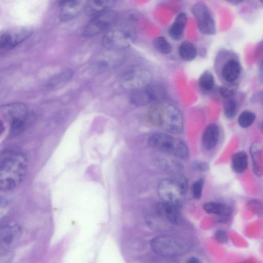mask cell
<instances>
[{
  "mask_svg": "<svg viewBox=\"0 0 263 263\" xmlns=\"http://www.w3.org/2000/svg\"><path fill=\"white\" fill-rule=\"evenodd\" d=\"M151 123L171 133H179L183 127V120L179 109L172 104L158 102L148 112Z\"/></svg>",
  "mask_w": 263,
  "mask_h": 263,
  "instance_id": "obj_1",
  "label": "cell"
},
{
  "mask_svg": "<svg viewBox=\"0 0 263 263\" xmlns=\"http://www.w3.org/2000/svg\"><path fill=\"white\" fill-rule=\"evenodd\" d=\"M26 167L27 160L22 155H13L4 160L0 165V190H10L17 186Z\"/></svg>",
  "mask_w": 263,
  "mask_h": 263,
  "instance_id": "obj_2",
  "label": "cell"
},
{
  "mask_svg": "<svg viewBox=\"0 0 263 263\" xmlns=\"http://www.w3.org/2000/svg\"><path fill=\"white\" fill-rule=\"evenodd\" d=\"M152 251L156 254L166 257L182 255L191 247L186 240L171 235H160L154 237L150 242Z\"/></svg>",
  "mask_w": 263,
  "mask_h": 263,
  "instance_id": "obj_3",
  "label": "cell"
},
{
  "mask_svg": "<svg viewBox=\"0 0 263 263\" xmlns=\"http://www.w3.org/2000/svg\"><path fill=\"white\" fill-rule=\"evenodd\" d=\"M187 189L186 179L179 176L162 180L157 186V193L163 202L181 206Z\"/></svg>",
  "mask_w": 263,
  "mask_h": 263,
  "instance_id": "obj_4",
  "label": "cell"
},
{
  "mask_svg": "<svg viewBox=\"0 0 263 263\" xmlns=\"http://www.w3.org/2000/svg\"><path fill=\"white\" fill-rule=\"evenodd\" d=\"M135 37V32L129 26L114 24L107 30L102 43L106 49L120 51L129 47Z\"/></svg>",
  "mask_w": 263,
  "mask_h": 263,
  "instance_id": "obj_5",
  "label": "cell"
},
{
  "mask_svg": "<svg viewBox=\"0 0 263 263\" xmlns=\"http://www.w3.org/2000/svg\"><path fill=\"white\" fill-rule=\"evenodd\" d=\"M148 145L152 148L179 158H185L189 155V149L181 140L170 135L156 133L148 138Z\"/></svg>",
  "mask_w": 263,
  "mask_h": 263,
  "instance_id": "obj_6",
  "label": "cell"
},
{
  "mask_svg": "<svg viewBox=\"0 0 263 263\" xmlns=\"http://www.w3.org/2000/svg\"><path fill=\"white\" fill-rule=\"evenodd\" d=\"M150 72L144 67H137L125 71L121 76L119 83L124 90L134 91L151 83Z\"/></svg>",
  "mask_w": 263,
  "mask_h": 263,
  "instance_id": "obj_7",
  "label": "cell"
},
{
  "mask_svg": "<svg viewBox=\"0 0 263 263\" xmlns=\"http://www.w3.org/2000/svg\"><path fill=\"white\" fill-rule=\"evenodd\" d=\"M116 19V13L111 9L92 17L83 30V36L91 37L98 35L114 25Z\"/></svg>",
  "mask_w": 263,
  "mask_h": 263,
  "instance_id": "obj_8",
  "label": "cell"
},
{
  "mask_svg": "<svg viewBox=\"0 0 263 263\" xmlns=\"http://www.w3.org/2000/svg\"><path fill=\"white\" fill-rule=\"evenodd\" d=\"M199 31L206 35H213L216 32L214 20L206 5L203 2L195 4L191 8Z\"/></svg>",
  "mask_w": 263,
  "mask_h": 263,
  "instance_id": "obj_9",
  "label": "cell"
},
{
  "mask_svg": "<svg viewBox=\"0 0 263 263\" xmlns=\"http://www.w3.org/2000/svg\"><path fill=\"white\" fill-rule=\"evenodd\" d=\"M32 33V29L28 26L16 27L0 32V49H11L26 40Z\"/></svg>",
  "mask_w": 263,
  "mask_h": 263,
  "instance_id": "obj_10",
  "label": "cell"
},
{
  "mask_svg": "<svg viewBox=\"0 0 263 263\" xmlns=\"http://www.w3.org/2000/svg\"><path fill=\"white\" fill-rule=\"evenodd\" d=\"M180 208L176 205L162 201L156 204L155 212L158 218L164 223L178 225L182 221Z\"/></svg>",
  "mask_w": 263,
  "mask_h": 263,
  "instance_id": "obj_11",
  "label": "cell"
},
{
  "mask_svg": "<svg viewBox=\"0 0 263 263\" xmlns=\"http://www.w3.org/2000/svg\"><path fill=\"white\" fill-rule=\"evenodd\" d=\"M22 234L21 227L17 224L0 226V250L10 252L19 240Z\"/></svg>",
  "mask_w": 263,
  "mask_h": 263,
  "instance_id": "obj_12",
  "label": "cell"
},
{
  "mask_svg": "<svg viewBox=\"0 0 263 263\" xmlns=\"http://www.w3.org/2000/svg\"><path fill=\"white\" fill-rule=\"evenodd\" d=\"M120 51L106 49L95 58L93 64L99 70L111 69L119 65L122 61V55Z\"/></svg>",
  "mask_w": 263,
  "mask_h": 263,
  "instance_id": "obj_13",
  "label": "cell"
},
{
  "mask_svg": "<svg viewBox=\"0 0 263 263\" xmlns=\"http://www.w3.org/2000/svg\"><path fill=\"white\" fill-rule=\"evenodd\" d=\"M0 111L10 122L16 121H26L28 109L25 104L13 103L0 107Z\"/></svg>",
  "mask_w": 263,
  "mask_h": 263,
  "instance_id": "obj_14",
  "label": "cell"
},
{
  "mask_svg": "<svg viewBox=\"0 0 263 263\" xmlns=\"http://www.w3.org/2000/svg\"><path fill=\"white\" fill-rule=\"evenodd\" d=\"M60 18L66 22L78 16L84 9L85 3L81 1L65 0L60 2Z\"/></svg>",
  "mask_w": 263,
  "mask_h": 263,
  "instance_id": "obj_15",
  "label": "cell"
},
{
  "mask_svg": "<svg viewBox=\"0 0 263 263\" xmlns=\"http://www.w3.org/2000/svg\"><path fill=\"white\" fill-rule=\"evenodd\" d=\"M241 72L239 62L233 58L228 59L223 64L221 69V76L227 83L236 82Z\"/></svg>",
  "mask_w": 263,
  "mask_h": 263,
  "instance_id": "obj_16",
  "label": "cell"
},
{
  "mask_svg": "<svg viewBox=\"0 0 263 263\" xmlns=\"http://www.w3.org/2000/svg\"><path fill=\"white\" fill-rule=\"evenodd\" d=\"M115 2L109 0H91L85 3V13L91 17L110 10Z\"/></svg>",
  "mask_w": 263,
  "mask_h": 263,
  "instance_id": "obj_17",
  "label": "cell"
},
{
  "mask_svg": "<svg viewBox=\"0 0 263 263\" xmlns=\"http://www.w3.org/2000/svg\"><path fill=\"white\" fill-rule=\"evenodd\" d=\"M219 134V127L215 123L210 124L205 127L202 136V142L205 149L211 150L216 146Z\"/></svg>",
  "mask_w": 263,
  "mask_h": 263,
  "instance_id": "obj_18",
  "label": "cell"
},
{
  "mask_svg": "<svg viewBox=\"0 0 263 263\" xmlns=\"http://www.w3.org/2000/svg\"><path fill=\"white\" fill-rule=\"evenodd\" d=\"M186 22L187 16L184 13H180L176 17L168 29V34L173 40L179 41L183 38Z\"/></svg>",
  "mask_w": 263,
  "mask_h": 263,
  "instance_id": "obj_19",
  "label": "cell"
},
{
  "mask_svg": "<svg viewBox=\"0 0 263 263\" xmlns=\"http://www.w3.org/2000/svg\"><path fill=\"white\" fill-rule=\"evenodd\" d=\"M248 165L247 154L243 151H239L234 154L232 157V167L237 173H242L246 171Z\"/></svg>",
  "mask_w": 263,
  "mask_h": 263,
  "instance_id": "obj_20",
  "label": "cell"
},
{
  "mask_svg": "<svg viewBox=\"0 0 263 263\" xmlns=\"http://www.w3.org/2000/svg\"><path fill=\"white\" fill-rule=\"evenodd\" d=\"M130 101L133 105L136 106H143L152 103L145 87L133 91Z\"/></svg>",
  "mask_w": 263,
  "mask_h": 263,
  "instance_id": "obj_21",
  "label": "cell"
},
{
  "mask_svg": "<svg viewBox=\"0 0 263 263\" xmlns=\"http://www.w3.org/2000/svg\"><path fill=\"white\" fill-rule=\"evenodd\" d=\"M180 58L185 61L193 60L197 55V49L195 45L190 42H183L178 49Z\"/></svg>",
  "mask_w": 263,
  "mask_h": 263,
  "instance_id": "obj_22",
  "label": "cell"
},
{
  "mask_svg": "<svg viewBox=\"0 0 263 263\" xmlns=\"http://www.w3.org/2000/svg\"><path fill=\"white\" fill-rule=\"evenodd\" d=\"M203 208L204 211L209 214L220 216L225 215L228 211L225 204L221 202L215 201H210L205 203Z\"/></svg>",
  "mask_w": 263,
  "mask_h": 263,
  "instance_id": "obj_23",
  "label": "cell"
},
{
  "mask_svg": "<svg viewBox=\"0 0 263 263\" xmlns=\"http://www.w3.org/2000/svg\"><path fill=\"white\" fill-rule=\"evenodd\" d=\"M145 88L152 102H160L165 96L164 89L159 84L150 83Z\"/></svg>",
  "mask_w": 263,
  "mask_h": 263,
  "instance_id": "obj_24",
  "label": "cell"
},
{
  "mask_svg": "<svg viewBox=\"0 0 263 263\" xmlns=\"http://www.w3.org/2000/svg\"><path fill=\"white\" fill-rule=\"evenodd\" d=\"M198 84L204 90H211L215 84L214 78L212 73L208 70L203 72L199 77Z\"/></svg>",
  "mask_w": 263,
  "mask_h": 263,
  "instance_id": "obj_25",
  "label": "cell"
},
{
  "mask_svg": "<svg viewBox=\"0 0 263 263\" xmlns=\"http://www.w3.org/2000/svg\"><path fill=\"white\" fill-rule=\"evenodd\" d=\"M73 74L71 70H66L55 76L50 82L49 86L51 87H56L63 85L71 79Z\"/></svg>",
  "mask_w": 263,
  "mask_h": 263,
  "instance_id": "obj_26",
  "label": "cell"
},
{
  "mask_svg": "<svg viewBox=\"0 0 263 263\" xmlns=\"http://www.w3.org/2000/svg\"><path fill=\"white\" fill-rule=\"evenodd\" d=\"M155 48L163 54L170 53L172 50L171 44L163 36H158L153 41Z\"/></svg>",
  "mask_w": 263,
  "mask_h": 263,
  "instance_id": "obj_27",
  "label": "cell"
},
{
  "mask_svg": "<svg viewBox=\"0 0 263 263\" xmlns=\"http://www.w3.org/2000/svg\"><path fill=\"white\" fill-rule=\"evenodd\" d=\"M255 118L254 112L249 110H245L240 114L238 118V123L241 127L247 128L253 124Z\"/></svg>",
  "mask_w": 263,
  "mask_h": 263,
  "instance_id": "obj_28",
  "label": "cell"
},
{
  "mask_svg": "<svg viewBox=\"0 0 263 263\" xmlns=\"http://www.w3.org/2000/svg\"><path fill=\"white\" fill-rule=\"evenodd\" d=\"M238 88V85L236 82L227 83L220 87L219 92L223 98L230 99L235 95Z\"/></svg>",
  "mask_w": 263,
  "mask_h": 263,
  "instance_id": "obj_29",
  "label": "cell"
},
{
  "mask_svg": "<svg viewBox=\"0 0 263 263\" xmlns=\"http://www.w3.org/2000/svg\"><path fill=\"white\" fill-rule=\"evenodd\" d=\"M226 99L223 105L224 115L226 118L231 119L237 113V103L232 98Z\"/></svg>",
  "mask_w": 263,
  "mask_h": 263,
  "instance_id": "obj_30",
  "label": "cell"
},
{
  "mask_svg": "<svg viewBox=\"0 0 263 263\" xmlns=\"http://www.w3.org/2000/svg\"><path fill=\"white\" fill-rule=\"evenodd\" d=\"M203 180L199 179L194 182L192 186V193L193 196L196 199L200 198L203 186Z\"/></svg>",
  "mask_w": 263,
  "mask_h": 263,
  "instance_id": "obj_31",
  "label": "cell"
},
{
  "mask_svg": "<svg viewBox=\"0 0 263 263\" xmlns=\"http://www.w3.org/2000/svg\"><path fill=\"white\" fill-rule=\"evenodd\" d=\"M9 208L8 200L4 197H0V219L7 214Z\"/></svg>",
  "mask_w": 263,
  "mask_h": 263,
  "instance_id": "obj_32",
  "label": "cell"
},
{
  "mask_svg": "<svg viewBox=\"0 0 263 263\" xmlns=\"http://www.w3.org/2000/svg\"><path fill=\"white\" fill-rule=\"evenodd\" d=\"M215 237L220 243H225L228 239L226 233L223 230L217 231L215 234Z\"/></svg>",
  "mask_w": 263,
  "mask_h": 263,
  "instance_id": "obj_33",
  "label": "cell"
},
{
  "mask_svg": "<svg viewBox=\"0 0 263 263\" xmlns=\"http://www.w3.org/2000/svg\"><path fill=\"white\" fill-rule=\"evenodd\" d=\"M193 166L196 170L200 171H205L208 169V164L206 163L202 162H196L194 164Z\"/></svg>",
  "mask_w": 263,
  "mask_h": 263,
  "instance_id": "obj_34",
  "label": "cell"
},
{
  "mask_svg": "<svg viewBox=\"0 0 263 263\" xmlns=\"http://www.w3.org/2000/svg\"><path fill=\"white\" fill-rule=\"evenodd\" d=\"M184 263H202L201 260L195 256L189 257Z\"/></svg>",
  "mask_w": 263,
  "mask_h": 263,
  "instance_id": "obj_35",
  "label": "cell"
},
{
  "mask_svg": "<svg viewBox=\"0 0 263 263\" xmlns=\"http://www.w3.org/2000/svg\"><path fill=\"white\" fill-rule=\"evenodd\" d=\"M5 130L4 123L2 121L0 120V135L3 133Z\"/></svg>",
  "mask_w": 263,
  "mask_h": 263,
  "instance_id": "obj_36",
  "label": "cell"
},
{
  "mask_svg": "<svg viewBox=\"0 0 263 263\" xmlns=\"http://www.w3.org/2000/svg\"><path fill=\"white\" fill-rule=\"evenodd\" d=\"M242 1H228V2L230 3H232L233 4H238V3H240L241 2H242Z\"/></svg>",
  "mask_w": 263,
  "mask_h": 263,
  "instance_id": "obj_37",
  "label": "cell"
}]
</instances>
